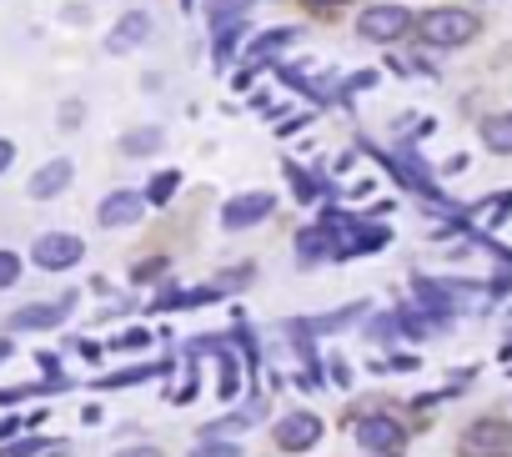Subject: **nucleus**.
<instances>
[{
    "instance_id": "nucleus-10",
    "label": "nucleus",
    "mask_w": 512,
    "mask_h": 457,
    "mask_svg": "<svg viewBox=\"0 0 512 457\" xmlns=\"http://www.w3.org/2000/svg\"><path fill=\"white\" fill-rule=\"evenodd\" d=\"M71 171H76V166H71L66 156H56V161H46V166L31 176V186H26V191H31L36 201H51V196H61V191L71 186Z\"/></svg>"
},
{
    "instance_id": "nucleus-24",
    "label": "nucleus",
    "mask_w": 512,
    "mask_h": 457,
    "mask_svg": "<svg viewBox=\"0 0 512 457\" xmlns=\"http://www.w3.org/2000/svg\"><path fill=\"white\" fill-rule=\"evenodd\" d=\"M11 352H16V342H11V337H0V362H6Z\"/></svg>"
},
{
    "instance_id": "nucleus-22",
    "label": "nucleus",
    "mask_w": 512,
    "mask_h": 457,
    "mask_svg": "<svg viewBox=\"0 0 512 457\" xmlns=\"http://www.w3.org/2000/svg\"><path fill=\"white\" fill-rule=\"evenodd\" d=\"M11 161H16V146H11L6 136H0V176H6V166H11Z\"/></svg>"
},
{
    "instance_id": "nucleus-8",
    "label": "nucleus",
    "mask_w": 512,
    "mask_h": 457,
    "mask_svg": "<svg viewBox=\"0 0 512 457\" xmlns=\"http://www.w3.org/2000/svg\"><path fill=\"white\" fill-rule=\"evenodd\" d=\"M146 36H151V16H146V11H126V16L116 21V31L106 36V51H111V56H126V51H136Z\"/></svg>"
},
{
    "instance_id": "nucleus-16",
    "label": "nucleus",
    "mask_w": 512,
    "mask_h": 457,
    "mask_svg": "<svg viewBox=\"0 0 512 457\" xmlns=\"http://www.w3.org/2000/svg\"><path fill=\"white\" fill-rule=\"evenodd\" d=\"M111 347L116 352H141V347H151V332L146 327H126L121 337H111Z\"/></svg>"
},
{
    "instance_id": "nucleus-23",
    "label": "nucleus",
    "mask_w": 512,
    "mask_h": 457,
    "mask_svg": "<svg viewBox=\"0 0 512 457\" xmlns=\"http://www.w3.org/2000/svg\"><path fill=\"white\" fill-rule=\"evenodd\" d=\"M116 457H166L161 447H126V452H116Z\"/></svg>"
},
{
    "instance_id": "nucleus-21",
    "label": "nucleus",
    "mask_w": 512,
    "mask_h": 457,
    "mask_svg": "<svg viewBox=\"0 0 512 457\" xmlns=\"http://www.w3.org/2000/svg\"><path fill=\"white\" fill-rule=\"evenodd\" d=\"M41 452V437H26V442H11V447H0V457H31Z\"/></svg>"
},
{
    "instance_id": "nucleus-4",
    "label": "nucleus",
    "mask_w": 512,
    "mask_h": 457,
    "mask_svg": "<svg viewBox=\"0 0 512 457\" xmlns=\"http://www.w3.org/2000/svg\"><path fill=\"white\" fill-rule=\"evenodd\" d=\"M31 257H36L41 272H66V267H76L86 257V242L71 237V232H46V237H36Z\"/></svg>"
},
{
    "instance_id": "nucleus-7",
    "label": "nucleus",
    "mask_w": 512,
    "mask_h": 457,
    "mask_svg": "<svg viewBox=\"0 0 512 457\" xmlns=\"http://www.w3.org/2000/svg\"><path fill=\"white\" fill-rule=\"evenodd\" d=\"M317 437H322V422L312 412H287L277 422V447L282 452H307V447H317Z\"/></svg>"
},
{
    "instance_id": "nucleus-25",
    "label": "nucleus",
    "mask_w": 512,
    "mask_h": 457,
    "mask_svg": "<svg viewBox=\"0 0 512 457\" xmlns=\"http://www.w3.org/2000/svg\"><path fill=\"white\" fill-rule=\"evenodd\" d=\"M307 6H322L327 11V6H342V0H307Z\"/></svg>"
},
{
    "instance_id": "nucleus-12",
    "label": "nucleus",
    "mask_w": 512,
    "mask_h": 457,
    "mask_svg": "<svg viewBox=\"0 0 512 457\" xmlns=\"http://www.w3.org/2000/svg\"><path fill=\"white\" fill-rule=\"evenodd\" d=\"M482 141H487V151L512 156V116H487L482 121Z\"/></svg>"
},
{
    "instance_id": "nucleus-18",
    "label": "nucleus",
    "mask_w": 512,
    "mask_h": 457,
    "mask_svg": "<svg viewBox=\"0 0 512 457\" xmlns=\"http://www.w3.org/2000/svg\"><path fill=\"white\" fill-rule=\"evenodd\" d=\"M507 211H512V191L492 196V201L482 206V221H487V226H497V221H507Z\"/></svg>"
},
{
    "instance_id": "nucleus-1",
    "label": "nucleus",
    "mask_w": 512,
    "mask_h": 457,
    "mask_svg": "<svg viewBox=\"0 0 512 457\" xmlns=\"http://www.w3.org/2000/svg\"><path fill=\"white\" fill-rule=\"evenodd\" d=\"M472 36H477V16H467L457 6H442V11L422 16V41L427 46H467Z\"/></svg>"
},
{
    "instance_id": "nucleus-5",
    "label": "nucleus",
    "mask_w": 512,
    "mask_h": 457,
    "mask_svg": "<svg viewBox=\"0 0 512 457\" xmlns=\"http://www.w3.org/2000/svg\"><path fill=\"white\" fill-rule=\"evenodd\" d=\"M272 211H277V196L272 191H246V196H231L221 206V226H226V232H246V226L267 221Z\"/></svg>"
},
{
    "instance_id": "nucleus-6",
    "label": "nucleus",
    "mask_w": 512,
    "mask_h": 457,
    "mask_svg": "<svg viewBox=\"0 0 512 457\" xmlns=\"http://www.w3.org/2000/svg\"><path fill=\"white\" fill-rule=\"evenodd\" d=\"M407 26H412L407 6H372L357 16V36H367V41H397V36H407Z\"/></svg>"
},
{
    "instance_id": "nucleus-9",
    "label": "nucleus",
    "mask_w": 512,
    "mask_h": 457,
    "mask_svg": "<svg viewBox=\"0 0 512 457\" xmlns=\"http://www.w3.org/2000/svg\"><path fill=\"white\" fill-rule=\"evenodd\" d=\"M141 206H146V196H136V191H111V196L101 201L96 221H101V226H136V221H141Z\"/></svg>"
},
{
    "instance_id": "nucleus-13",
    "label": "nucleus",
    "mask_w": 512,
    "mask_h": 457,
    "mask_svg": "<svg viewBox=\"0 0 512 457\" xmlns=\"http://www.w3.org/2000/svg\"><path fill=\"white\" fill-rule=\"evenodd\" d=\"M161 141H166V136H161L156 126H141V131H126V136H121V151H126V156H151Z\"/></svg>"
},
{
    "instance_id": "nucleus-2",
    "label": "nucleus",
    "mask_w": 512,
    "mask_h": 457,
    "mask_svg": "<svg viewBox=\"0 0 512 457\" xmlns=\"http://www.w3.org/2000/svg\"><path fill=\"white\" fill-rule=\"evenodd\" d=\"M352 437H357V447H367V452H377V457H392V452H402V442H407L402 422L387 417V412L357 417V422H352Z\"/></svg>"
},
{
    "instance_id": "nucleus-15",
    "label": "nucleus",
    "mask_w": 512,
    "mask_h": 457,
    "mask_svg": "<svg viewBox=\"0 0 512 457\" xmlns=\"http://www.w3.org/2000/svg\"><path fill=\"white\" fill-rule=\"evenodd\" d=\"M176 186H181V171H156V176H151V186H146V201L166 206V201L176 196Z\"/></svg>"
},
{
    "instance_id": "nucleus-17",
    "label": "nucleus",
    "mask_w": 512,
    "mask_h": 457,
    "mask_svg": "<svg viewBox=\"0 0 512 457\" xmlns=\"http://www.w3.org/2000/svg\"><path fill=\"white\" fill-rule=\"evenodd\" d=\"M292 36H297V31H272V36H262V41L251 46V61H267V56H272V51H282Z\"/></svg>"
},
{
    "instance_id": "nucleus-20",
    "label": "nucleus",
    "mask_w": 512,
    "mask_h": 457,
    "mask_svg": "<svg viewBox=\"0 0 512 457\" xmlns=\"http://www.w3.org/2000/svg\"><path fill=\"white\" fill-rule=\"evenodd\" d=\"M191 457H241V447H231V442H206V447H196Z\"/></svg>"
},
{
    "instance_id": "nucleus-14",
    "label": "nucleus",
    "mask_w": 512,
    "mask_h": 457,
    "mask_svg": "<svg viewBox=\"0 0 512 457\" xmlns=\"http://www.w3.org/2000/svg\"><path fill=\"white\" fill-rule=\"evenodd\" d=\"M297 252H302V262H322V257H327V252H337V247H332V237H327V232L307 226V232L297 237Z\"/></svg>"
},
{
    "instance_id": "nucleus-19",
    "label": "nucleus",
    "mask_w": 512,
    "mask_h": 457,
    "mask_svg": "<svg viewBox=\"0 0 512 457\" xmlns=\"http://www.w3.org/2000/svg\"><path fill=\"white\" fill-rule=\"evenodd\" d=\"M16 277H21V257L0 247V292H6V287H16Z\"/></svg>"
},
{
    "instance_id": "nucleus-11",
    "label": "nucleus",
    "mask_w": 512,
    "mask_h": 457,
    "mask_svg": "<svg viewBox=\"0 0 512 457\" xmlns=\"http://www.w3.org/2000/svg\"><path fill=\"white\" fill-rule=\"evenodd\" d=\"M66 317H71V297L66 302H51V307H21L11 317V332H41V327H56Z\"/></svg>"
},
{
    "instance_id": "nucleus-3",
    "label": "nucleus",
    "mask_w": 512,
    "mask_h": 457,
    "mask_svg": "<svg viewBox=\"0 0 512 457\" xmlns=\"http://www.w3.org/2000/svg\"><path fill=\"white\" fill-rule=\"evenodd\" d=\"M512 452V422L502 417H477L462 432V457H507Z\"/></svg>"
}]
</instances>
